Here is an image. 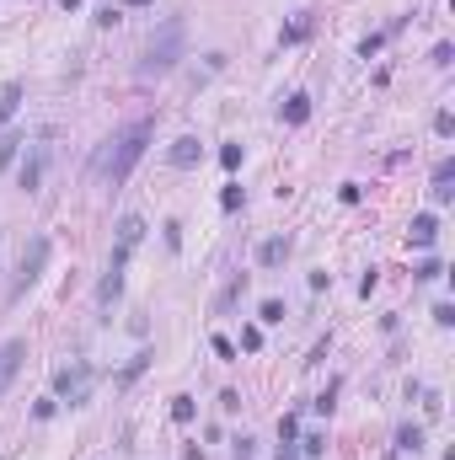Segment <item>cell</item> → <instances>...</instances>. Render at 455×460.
<instances>
[{"label": "cell", "mask_w": 455, "mask_h": 460, "mask_svg": "<svg viewBox=\"0 0 455 460\" xmlns=\"http://www.w3.org/2000/svg\"><path fill=\"white\" fill-rule=\"evenodd\" d=\"M311 27H316V22H311V11H300L295 22L284 27V43H305V38H311Z\"/></svg>", "instance_id": "obj_15"}, {"label": "cell", "mask_w": 455, "mask_h": 460, "mask_svg": "<svg viewBox=\"0 0 455 460\" xmlns=\"http://www.w3.org/2000/svg\"><path fill=\"white\" fill-rule=\"evenodd\" d=\"M337 198H343V204H359L364 188H359V182H343V193H337Z\"/></svg>", "instance_id": "obj_28"}, {"label": "cell", "mask_w": 455, "mask_h": 460, "mask_svg": "<svg viewBox=\"0 0 455 460\" xmlns=\"http://www.w3.org/2000/svg\"><path fill=\"white\" fill-rule=\"evenodd\" d=\"M54 407H60V396H48V401H38V407H33V418H38V423H48V418H54Z\"/></svg>", "instance_id": "obj_26"}, {"label": "cell", "mask_w": 455, "mask_h": 460, "mask_svg": "<svg viewBox=\"0 0 455 460\" xmlns=\"http://www.w3.org/2000/svg\"><path fill=\"white\" fill-rule=\"evenodd\" d=\"M241 348H247V353L263 348V327H247V332H241Z\"/></svg>", "instance_id": "obj_22"}, {"label": "cell", "mask_w": 455, "mask_h": 460, "mask_svg": "<svg viewBox=\"0 0 455 460\" xmlns=\"http://www.w3.org/2000/svg\"><path fill=\"white\" fill-rule=\"evenodd\" d=\"M220 166L236 171V166H241V145H220Z\"/></svg>", "instance_id": "obj_20"}, {"label": "cell", "mask_w": 455, "mask_h": 460, "mask_svg": "<svg viewBox=\"0 0 455 460\" xmlns=\"http://www.w3.org/2000/svg\"><path fill=\"white\" fill-rule=\"evenodd\" d=\"M439 273H444V268H439V263H434V257H423V263H418V268H412V279H439Z\"/></svg>", "instance_id": "obj_21"}, {"label": "cell", "mask_w": 455, "mask_h": 460, "mask_svg": "<svg viewBox=\"0 0 455 460\" xmlns=\"http://www.w3.org/2000/svg\"><path fill=\"white\" fill-rule=\"evenodd\" d=\"M295 434H300V423L284 412V418H279V439H284V444H295Z\"/></svg>", "instance_id": "obj_24"}, {"label": "cell", "mask_w": 455, "mask_h": 460, "mask_svg": "<svg viewBox=\"0 0 455 460\" xmlns=\"http://www.w3.org/2000/svg\"><path fill=\"white\" fill-rule=\"evenodd\" d=\"M22 359H27V343H22V338L0 343V396L11 391V380H16V369H22Z\"/></svg>", "instance_id": "obj_5"}, {"label": "cell", "mask_w": 455, "mask_h": 460, "mask_svg": "<svg viewBox=\"0 0 455 460\" xmlns=\"http://www.w3.org/2000/svg\"><path fill=\"white\" fill-rule=\"evenodd\" d=\"M429 193H434V204H450V198H455V161H439V166H434Z\"/></svg>", "instance_id": "obj_8"}, {"label": "cell", "mask_w": 455, "mask_h": 460, "mask_svg": "<svg viewBox=\"0 0 455 460\" xmlns=\"http://www.w3.org/2000/svg\"><path fill=\"white\" fill-rule=\"evenodd\" d=\"M113 22H118V6H113V0H108V6L96 11V27H113Z\"/></svg>", "instance_id": "obj_29"}, {"label": "cell", "mask_w": 455, "mask_h": 460, "mask_svg": "<svg viewBox=\"0 0 455 460\" xmlns=\"http://www.w3.org/2000/svg\"><path fill=\"white\" fill-rule=\"evenodd\" d=\"M305 118H311V97H305V91H295V97L284 102V123H289V129H300Z\"/></svg>", "instance_id": "obj_14"}, {"label": "cell", "mask_w": 455, "mask_h": 460, "mask_svg": "<svg viewBox=\"0 0 455 460\" xmlns=\"http://www.w3.org/2000/svg\"><path fill=\"white\" fill-rule=\"evenodd\" d=\"M48 156H54V145H48V134H43V139L33 145V156H27V166H22V188H27V193H38V182H43Z\"/></svg>", "instance_id": "obj_6"}, {"label": "cell", "mask_w": 455, "mask_h": 460, "mask_svg": "<svg viewBox=\"0 0 455 460\" xmlns=\"http://www.w3.org/2000/svg\"><path fill=\"white\" fill-rule=\"evenodd\" d=\"M167 161H172V166H177V171H188V166H198V161H204V145H198L193 134H182V139H172Z\"/></svg>", "instance_id": "obj_7"}, {"label": "cell", "mask_w": 455, "mask_h": 460, "mask_svg": "<svg viewBox=\"0 0 455 460\" xmlns=\"http://www.w3.org/2000/svg\"><path fill=\"white\" fill-rule=\"evenodd\" d=\"M257 321H263V327H279V321H284V300H263L257 305Z\"/></svg>", "instance_id": "obj_16"}, {"label": "cell", "mask_w": 455, "mask_h": 460, "mask_svg": "<svg viewBox=\"0 0 455 460\" xmlns=\"http://www.w3.org/2000/svg\"><path fill=\"white\" fill-rule=\"evenodd\" d=\"M408 241H412V246H434V241H439V214H412Z\"/></svg>", "instance_id": "obj_10"}, {"label": "cell", "mask_w": 455, "mask_h": 460, "mask_svg": "<svg viewBox=\"0 0 455 460\" xmlns=\"http://www.w3.org/2000/svg\"><path fill=\"white\" fill-rule=\"evenodd\" d=\"M418 449H423V428L402 423V428H396V455H418Z\"/></svg>", "instance_id": "obj_13"}, {"label": "cell", "mask_w": 455, "mask_h": 460, "mask_svg": "<svg viewBox=\"0 0 455 460\" xmlns=\"http://www.w3.org/2000/svg\"><path fill=\"white\" fill-rule=\"evenodd\" d=\"M54 391H60V401H70V407H81V401L91 396V364H86V359L64 364L60 375H54Z\"/></svg>", "instance_id": "obj_3"}, {"label": "cell", "mask_w": 455, "mask_h": 460, "mask_svg": "<svg viewBox=\"0 0 455 460\" xmlns=\"http://www.w3.org/2000/svg\"><path fill=\"white\" fill-rule=\"evenodd\" d=\"M182 43H188V27L172 16V22H161L156 27V38H150V49H145V59H140V81H156V75H172L177 70V59H182Z\"/></svg>", "instance_id": "obj_2"}, {"label": "cell", "mask_w": 455, "mask_h": 460, "mask_svg": "<svg viewBox=\"0 0 455 460\" xmlns=\"http://www.w3.org/2000/svg\"><path fill=\"white\" fill-rule=\"evenodd\" d=\"M279 460H300V444H279Z\"/></svg>", "instance_id": "obj_30"}, {"label": "cell", "mask_w": 455, "mask_h": 460, "mask_svg": "<svg viewBox=\"0 0 455 460\" xmlns=\"http://www.w3.org/2000/svg\"><path fill=\"white\" fill-rule=\"evenodd\" d=\"M434 134H439V139H450V134H455V118H450V113H439V118H434Z\"/></svg>", "instance_id": "obj_27"}, {"label": "cell", "mask_w": 455, "mask_h": 460, "mask_svg": "<svg viewBox=\"0 0 455 460\" xmlns=\"http://www.w3.org/2000/svg\"><path fill=\"white\" fill-rule=\"evenodd\" d=\"M129 6H150V0H129Z\"/></svg>", "instance_id": "obj_32"}, {"label": "cell", "mask_w": 455, "mask_h": 460, "mask_svg": "<svg viewBox=\"0 0 455 460\" xmlns=\"http://www.w3.org/2000/svg\"><path fill=\"white\" fill-rule=\"evenodd\" d=\"M60 6H64V11H81V0H60Z\"/></svg>", "instance_id": "obj_31"}, {"label": "cell", "mask_w": 455, "mask_h": 460, "mask_svg": "<svg viewBox=\"0 0 455 460\" xmlns=\"http://www.w3.org/2000/svg\"><path fill=\"white\" fill-rule=\"evenodd\" d=\"M43 263H48V236H33V246L22 252V273H16V284H11V300H22L27 289L38 284V273H43Z\"/></svg>", "instance_id": "obj_4"}, {"label": "cell", "mask_w": 455, "mask_h": 460, "mask_svg": "<svg viewBox=\"0 0 455 460\" xmlns=\"http://www.w3.org/2000/svg\"><path fill=\"white\" fill-rule=\"evenodd\" d=\"M434 321H439V327H455V305L439 300V305H434Z\"/></svg>", "instance_id": "obj_23"}, {"label": "cell", "mask_w": 455, "mask_h": 460, "mask_svg": "<svg viewBox=\"0 0 455 460\" xmlns=\"http://www.w3.org/2000/svg\"><path fill=\"white\" fill-rule=\"evenodd\" d=\"M289 263V236H268L257 246V268H284Z\"/></svg>", "instance_id": "obj_9"}, {"label": "cell", "mask_w": 455, "mask_h": 460, "mask_svg": "<svg viewBox=\"0 0 455 460\" xmlns=\"http://www.w3.org/2000/svg\"><path fill=\"white\" fill-rule=\"evenodd\" d=\"M193 396H172V423H193Z\"/></svg>", "instance_id": "obj_17"}, {"label": "cell", "mask_w": 455, "mask_h": 460, "mask_svg": "<svg viewBox=\"0 0 455 460\" xmlns=\"http://www.w3.org/2000/svg\"><path fill=\"white\" fill-rule=\"evenodd\" d=\"M16 145H27L22 134H6V139H0V171H6V166L16 161Z\"/></svg>", "instance_id": "obj_18"}, {"label": "cell", "mask_w": 455, "mask_h": 460, "mask_svg": "<svg viewBox=\"0 0 455 460\" xmlns=\"http://www.w3.org/2000/svg\"><path fill=\"white\" fill-rule=\"evenodd\" d=\"M16 108H22V81H6L0 86V123H11Z\"/></svg>", "instance_id": "obj_12"}, {"label": "cell", "mask_w": 455, "mask_h": 460, "mask_svg": "<svg viewBox=\"0 0 455 460\" xmlns=\"http://www.w3.org/2000/svg\"><path fill=\"white\" fill-rule=\"evenodd\" d=\"M322 449H327V439H322V434H305V439H300V455H311V460H316Z\"/></svg>", "instance_id": "obj_19"}, {"label": "cell", "mask_w": 455, "mask_h": 460, "mask_svg": "<svg viewBox=\"0 0 455 460\" xmlns=\"http://www.w3.org/2000/svg\"><path fill=\"white\" fill-rule=\"evenodd\" d=\"M220 209H241V182H230L225 193H220Z\"/></svg>", "instance_id": "obj_25"}, {"label": "cell", "mask_w": 455, "mask_h": 460, "mask_svg": "<svg viewBox=\"0 0 455 460\" xmlns=\"http://www.w3.org/2000/svg\"><path fill=\"white\" fill-rule=\"evenodd\" d=\"M140 236H145V219H140V214H123V219H118V252H134V246H140Z\"/></svg>", "instance_id": "obj_11"}, {"label": "cell", "mask_w": 455, "mask_h": 460, "mask_svg": "<svg viewBox=\"0 0 455 460\" xmlns=\"http://www.w3.org/2000/svg\"><path fill=\"white\" fill-rule=\"evenodd\" d=\"M150 134H156V123H150V118H134L123 134H113V139H108V150L96 156V171H102L113 188H118V182H129V171L140 166L145 145H150Z\"/></svg>", "instance_id": "obj_1"}]
</instances>
